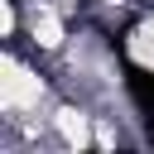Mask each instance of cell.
Returning <instances> with one entry per match:
<instances>
[{
	"instance_id": "6da1fadb",
	"label": "cell",
	"mask_w": 154,
	"mask_h": 154,
	"mask_svg": "<svg viewBox=\"0 0 154 154\" xmlns=\"http://www.w3.org/2000/svg\"><path fill=\"white\" fill-rule=\"evenodd\" d=\"M38 96H43V77L34 67H24L14 53H5L0 58V106L10 116H24L38 106Z\"/></svg>"
},
{
	"instance_id": "7a4b0ae2",
	"label": "cell",
	"mask_w": 154,
	"mask_h": 154,
	"mask_svg": "<svg viewBox=\"0 0 154 154\" xmlns=\"http://www.w3.org/2000/svg\"><path fill=\"white\" fill-rule=\"evenodd\" d=\"M29 38L38 43V48H63V14L48 5V0H34L29 5Z\"/></svg>"
},
{
	"instance_id": "3957f363",
	"label": "cell",
	"mask_w": 154,
	"mask_h": 154,
	"mask_svg": "<svg viewBox=\"0 0 154 154\" xmlns=\"http://www.w3.org/2000/svg\"><path fill=\"white\" fill-rule=\"evenodd\" d=\"M53 130L63 135V144H67V149H87V144H91L87 116H82V111H72V106H63V111L53 116Z\"/></svg>"
},
{
	"instance_id": "277c9868",
	"label": "cell",
	"mask_w": 154,
	"mask_h": 154,
	"mask_svg": "<svg viewBox=\"0 0 154 154\" xmlns=\"http://www.w3.org/2000/svg\"><path fill=\"white\" fill-rule=\"evenodd\" d=\"M130 58H135L140 67H149V72H154V14L130 34Z\"/></svg>"
}]
</instances>
